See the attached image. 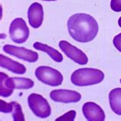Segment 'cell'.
<instances>
[{
	"label": "cell",
	"mask_w": 121,
	"mask_h": 121,
	"mask_svg": "<svg viewBox=\"0 0 121 121\" xmlns=\"http://www.w3.org/2000/svg\"><path fill=\"white\" fill-rule=\"evenodd\" d=\"M76 117V111L75 110H70V111L64 113V115L61 116L60 117L57 118L56 121H74Z\"/></svg>",
	"instance_id": "e0dca14e"
},
{
	"label": "cell",
	"mask_w": 121,
	"mask_h": 121,
	"mask_svg": "<svg viewBox=\"0 0 121 121\" xmlns=\"http://www.w3.org/2000/svg\"><path fill=\"white\" fill-rule=\"evenodd\" d=\"M110 8L116 12H121V0H111L110 1Z\"/></svg>",
	"instance_id": "ac0fdd59"
},
{
	"label": "cell",
	"mask_w": 121,
	"mask_h": 121,
	"mask_svg": "<svg viewBox=\"0 0 121 121\" xmlns=\"http://www.w3.org/2000/svg\"><path fill=\"white\" fill-rule=\"evenodd\" d=\"M118 25H119V26L121 27V16H120V18L119 20H118Z\"/></svg>",
	"instance_id": "ffe728a7"
},
{
	"label": "cell",
	"mask_w": 121,
	"mask_h": 121,
	"mask_svg": "<svg viewBox=\"0 0 121 121\" xmlns=\"http://www.w3.org/2000/svg\"><path fill=\"white\" fill-rule=\"evenodd\" d=\"M50 98L52 101L59 103H76L81 101V95L77 91L67 89H57L51 91Z\"/></svg>",
	"instance_id": "9c48e42d"
},
{
	"label": "cell",
	"mask_w": 121,
	"mask_h": 121,
	"mask_svg": "<svg viewBox=\"0 0 121 121\" xmlns=\"http://www.w3.org/2000/svg\"><path fill=\"white\" fill-rule=\"evenodd\" d=\"M28 104L32 113L39 118H47L51 114L50 104L41 95L31 94L28 98Z\"/></svg>",
	"instance_id": "277c9868"
},
{
	"label": "cell",
	"mask_w": 121,
	"mask_h": 121,
	"mask_svg": "<svg viewBox=\"0 0 121 121\" xmlns=\"http://www.w3.org/2000/svg\"><path fill=\"white\" fill-rule=\"evenodd\" d=\"M59 48L71 60L79 65H86L88 63V58L84 52L78 49L66 40H61L58 43Z\"/></svg>",
	"instance_id": "8992f818"
},
{
	"label": "cell",
	"mask_w": 121,
	"mask_h": 121,
	"mask_svg": "<svg viewBox=\"0 0 121 121\" xmlns=\"http://www.w3.org/2000/svg\"><path fill=\"white\" fill-rule=\"evenodd\" d=\"M13 104V110H12V117L15 121H24L25 117H24V113L22 112V107L18 102L12 101Z\"/></svg>",
	"instance_id": "9a60e30c"
},
{
	"label": "cell",
	"mask_w": 121,
	"mask_h": 121,
	"mask_svg": "<svg viewBox=\"0 0 121 121\" xmlns=\"http://www.w3.org/2000/svg\"><path fill=\"white\" fill-rule=\"evenodd\" d=\"M0 83L4 84L7 88L10 89H30L33 88L34 82L30 78L12 77L9 78L4 72H0Z\"/></svg>",
	"instance_id": "ba28073f"
},
{
	"label": "cell",
	"mask_w": 121,
	"mask_h": 121,
	"mask_svg": "<svg viewBox=\"0 0 121 121\" xmlns=\"http://www.w3.org/2000/svg\"><path fill=\"white\" fill-rule=\"evenodd\" d=\"M82 112L84 117L90 121H103L105 113L103 110L94 102H86L82 107Z\"/></svg>",
	"instance_id": "30bf717a"
},
{
	"label": "cell",
	"mask_w": 121,
	"mask_h": 121,
	"mask_svg": "<svg viewBox=\"0 0 121 121\" xmlns=\"http://www.w3.org/2000/svg\"><path fill=\"white\" fill-rule=\"evenodd\" d=\"M28 18L31 27L39 28L41 26L44 20L43 7L39 2H34L28 10Z\"/></svg>",
	"instance_id": "8fae6325"
},
{
	"label": "cell",
	"mask_w": 121,
	"mask_h": 121,
	"mask_svg": "<svg viewBox=\"0 0 121 121\" xmlns=\"http://www.w3.org/2000/svg\"><path fill=\"white\" fill-rule=\"evenodd\" d=\"M33 47L38 50L46 53L54 61L57 62V63H61L63 61V56L61 53H59V51H58L56 49L48 46L47 44L40 42H35L33 44Z\"/></svg>",
	"instance_id": "4fadbf2b"
},
{
	"label": "cell",
	"mask_w": 121,
	"mask_h": 121,
	"mask_svg": "<svg viewBox=\"0 0 121 121\" xmlns=\"http://www.w3.org/2000/svg\"><path fill=\"white\" fill-rule=\"evenodd\" d=\"M120 83H121V78H120Z\"/></svg>",
	"instance_id": "7402d4cb"
},
{
	"label": "cell",
	"mask_w": 121,
	"mask_h": 121,
	"mask_svg": "<svg viewBox=\"0 0 121 121\" xmlns=\"http://www.w3.org/2000/svg\"><path fill=\"white\" fill-rule=\"evenodd\" d=\"M113 43L116 47V49H117V50H119L121 53V33L114 37L113 40Z\"/></svg>",
	"instance_id": "d6986e66"
},
{
	"label": "cell",
	"mask_w": 121,
	"mask_h": 121,
	"mask_svg": "<svg viewBox=\"0 0 121 121\" xmlns=\"http://www.w3.org/2000/svg\"><path fill=\"white\" fill-rule=\"evenodd\" d=\"M2 50L5 53L12 55L13 56L29 63H35L39 60V54L36 52L26 49L25 47H19L13 45L6 44L3 47Z\"/></svg>",
	"instance_id": "52a82bcc"
},
{
	"label": "cell",
	"mask_w": 121,
	"mask_h": 121,
	"mask_svg": "<svg viewBox=\"0 0 121 121\" xmlns=\"http://www.w3.org/2000/svg\"><path fill=\"white\" fill-rule=\"evenodd\" d=\"M9 36L14 43H23L29 37V29L22 18L14 19L9 27Z\"/></svg>",
	"instance_id": "5b68a950"
},
{
	"label": "cell",
	"mask_w": 121,
	"mask_h": 121,
	"mask_svg": "<svg viewBox=\"0 0 121 121\" xmlns=\"http://www.w3.org/2000/svg\"><path fill=\"white\" fill-rule=\"evenodd\" d=\"M0 66L15 74L23 75L26 72V68L23 64L14 61L2 54H0Z\"/></svg>",
	"instance_id": "7c38bea8"
},
{
	"label": "cell",
	"mask_w": 121,
	"mask_h": 121,
	"mask_svg": "<svg viewBox=\"0 0 121 121\" xmlns=\"http://www.w3.org/2000/svg\"><path fill=\"white\" fill-rule=\"evenodd\" d=\"M42 1H48V2H51V1H56V0H42Z\"/></svg>",
	"instance_id": "44dd1931"
},
{
	"label": "cell",
	"mask_w": 121,
	"mask_h": 121,
	"mask_svg": "<svg viewBox=\"0 0 121 121\" xmlns=\"http://www.w3.org/2000/svg\"><path fill=\"white\" fill-rule=\"evenodd\" d=\"M68 30L74 40L80 43H88L96 37L99 26L94 17L88 14L77 13L69 18Z\"/></svg>",
	"instance_id": "6da1fadb"
},
{
	"label": "cell",
	"mask_w": 121,
	"mask_h": 121,
	"mask_svg": "<svg viewBox=\"0 0 121 121\" xmlns=\"http://www.w3.org/2000/svg\"><path fill=\"white\" fill-rule=\"evenodd\" d=\"M104 78V73L100 69L93 68H82L71 74V80L74 85L89 86L101 83Z\"/></svg>",
	"instance_id": "7a4b0ae2"
},
{
	"label": "cell",
	"mask_w": 121,
	"mask_h": 121,
	"mask_svg": "<svg viewBox=\"0 0 121 121\" xmlns=\"http://www.w3.org/2000/svg\"><path fill=\"white\" fill-rule=\"evenodd\" d=\"M35 76L40 82L49 86H59L63 82V75L61 72L49 66L41 65L36 69Z\"/></svg>",
	"instance_id": "3957f363"
},
{
	"label": "cell",
	"mask_w": 121,
	"mask_h": 121,
	"mask_svg": "<svg viewBox=\"0 0 121 121\" xmlns=\"http://www.w3.org/2000/svg\"><path fill=\"white\" fill-rule=\"evenodd\" d=\"M110 108L117 115H121V88L113 89L109 94Z\"/></svg>",
	"instance_id": "5bb4252c"
},
{
	"label": "cell",
	"mask_w": 121,
	"mask_h": 121,
	"mask_svg": "<svg viewBox=\"0 0 121 121\" xmlns=\"http://www.w3.org/2000/svg\"><path fill=\"white\" fill-rule=\"evenodd\" d=\"M13 110V104L7 103L3 100H0V111L4 113H12Z\"/></svg>",
	"instance_id": "2e32d148"
}]
</instances>
